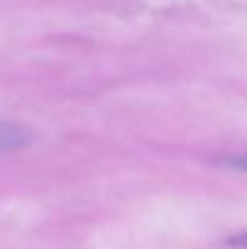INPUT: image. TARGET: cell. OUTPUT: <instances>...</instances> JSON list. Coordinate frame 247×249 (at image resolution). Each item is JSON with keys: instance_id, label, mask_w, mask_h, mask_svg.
I'll list each match as a JSON object with an SVG mask.
<instances>
[{"instance_id": "7a4b0ae2", "label": "cell", "mask_w": 247, "mask_h": 249, "mask_svg": "<svg viewBox=\"0 0 247 249\" xmlns=\"http://www.w3.org/2000/svg\"><path fill=\"white\" fill-rule=\"evenodd\" d=\"M228 245L235 249H247V232H240V235H235V237H230L228 240Z\"/></svg>"}, {"instance_id": "3957f363", "label": "cell", "mask_w": 247, "mask_h": 249, "mask_svg": "<svg viewBox=\"0 0 247 249\" xmlns=\"http://www.w3.org/2000/svg\"><path fill=\"white\" fill-rule=\"evenodd\" d=\"M230 165H233V167H238V169H247V155H240V158L230 160Z\"/></svg>"}, {"instance_id": "6da1fadb", "label": "cell", "mask_w": 247, "mask_h": 249, "mask_svg": "<svg viewBox=\"0 0 247 249\" xmlns=\"http://www.w3.org/2000/svg\"><path fill=\"white\" fill-rule=\"evenodd\" d=\"M27 143V133L17 126H0V150H12Z\"/></svg>"}]
</instances>
